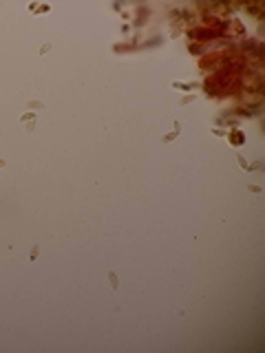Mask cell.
I'll return each mask as SVG.
<instances>
[{"instance_id": "cell-2", "label": "cell", "mask_w": 265, "mask_h": 353, "mask_svg": "<svg viewBox=\"0 0 265 353\" xmlns=\"http://www.w3.org/2000/svg\"><path fill=\"white\" fill-rule=\"evenodd\" d=\"M38 254H40L38 245H36V247H31V252H29V260H36V258H38Z\"/></svg>"}, {"instance_id": "cell-4", "label": "cell", "mask_w": 265, "mask_h": 353, "mask_svg": "<svg viewBox=\"0 0 265 353\" xmlns=\"http://www.w3.org/2000/svg\"><path fill=\"white\" fill-rule=\"evenodd\" d=\"M29 106H31V108H42V104H40V102H29Z\"/></svg>"}, {"instance_id": "cell-3", "label": "cell", "mask_w": 265, "mask_h": 353, "mask_svg": "<svg viewBox=\"0 0 265 353\" xmlns=\"http://www.w3.org/2000/svg\"><path fill=\"white\" fill-rule=\"evenodd\" d=\"M36 119V115L33 113H27V115H22V122H33Z\"/></svg>"}, {"instance_id": "cell-1", "label": "cell", "mask_w": 265, "mask_h": 353, "mask_svg": "<svg viewBox=\"0 0 265 353\" xmlns=\"http://www.w3.org/2000/svg\"><path fill=\"white\" fill-rule=\"evenodd\" d=\"M108 280H111L113 289H117V287H119V280H117V276H115V272H108Z\"/></svg>"}, {"instance_id": "cell-5", "label": "cell", "mask_w": 265, "mask_h": 353, "mask_svg": "<svg viewBox=\"0 0 265 353\" xmlns=\"http://www.w3.org/2000/svg\"><path fill=\"white\" fill-rule=\"evenodd\" d=\"M5 163H7V161H5V159H0V168H5Z\"/></svg>"}]
</instances>
